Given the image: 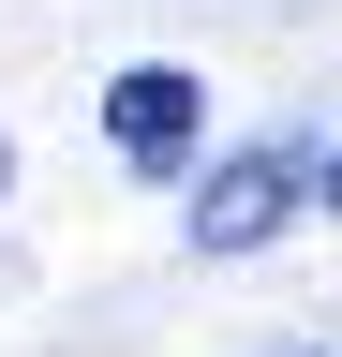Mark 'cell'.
Segmentation results:
<instances>
[{"instance_id": "cell-2", "label": "cell", "mask_w": 342, "mask_h": 357, "mask_svg": "<svg viewBox=\"0 0 342 357\" xmlns=\"http://www.w3.org/2000/svg\"><path fill=\"white\" fill-rule=\"evenodd\" d=\"M194 134H208V75L194 60H134V75L104 89V149L134 164V178H179Z\"/></svg>"}, {"instance_id": "cell-4", "label": "cell", "mask_w": 342, "mask_h": 357, "mask_svg": "<svg viewBox=\"0 0 342 357\" xmlns=\"http://www.w3.org/2000/svg\"><path fill=\"white\" fill-rule=\"evenodd\" d=\"M0 178H15V149H0Z\"/></svg>"}, {"instance_id": "cell-1", "label": "cell", "mask_w": 342, "mask_h": 357, "mask_svg": "<svg viewBox=\"0 0 342 357\" xmlns=\"http://www.w3.org/2000/svg\"><path fill=\"white\" fill-rule=\"evenodd\" d=\"M313 194H327L313 149H224V164L194 178V253H268Z\"/></svg>"}, {"instance_id": "cell-3", "label": "cell", "mask_w": 342, "mask_h": 357, "mask_svg": "<svg viewBox=\"0 0 342 357\" xmlns=\"http://www.w3.org/2000/svg\"><path fill=\"white\" fill-rule=\"evenodd\" d=\"M327 208H342V149H327Z\"/></svg>"}]
</instances>
